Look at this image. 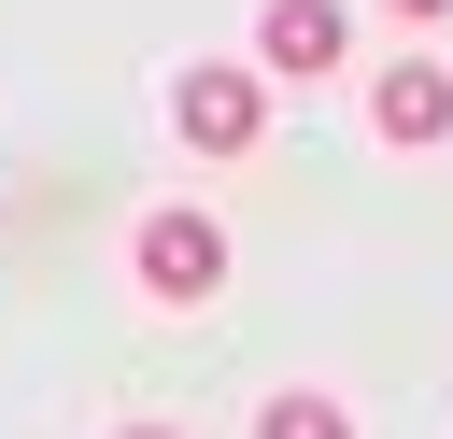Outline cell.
Instances as JSON below:
<instances>
[{"label": "cell", "mask_w": 453, "mask_h": 439, "mask_svg": "<svg viewBox=\"0 0 453 439\" xmlns=\"http://www.w3.org/2000/svg\"><path fill=\"white\" fill-rule=\"evenodd\" d=\"M170 127H184L198 156H255V142H269V71H226V57H198V71L170 85Z\"/></svg>", "instance_id": "obj_1"}, {"label": "cell", "mask_w": 453, "mask_h": 439, "mask_svg": "<svg viewBox=\"0 0 453 439\" xmlns=\"http://www.w3.org/2000/svg\"><path fill=\"white\" fill-rule=\"evenodd\" d=\"M127 269H142V297H170V312H184V297H212V283H226V227L170 198V212H142V241H127Z\"/></svg>", "instance_id": "obj_2"}, {"label": "cell", "mask_w": 453, "mask_h": 439, "mask_svg": "<svg viewBox=\"0 0 453 439\" xmlns=\"http://www.w3.org/2000/svg\"><path fill=\"white\" fill-rule=\"evenodd\" d=\"M368 127L425 156V142L453 127V71H439V57H382V71H368Z\"/></svg>", "instance_id": "obj_3"}, {"label": "cell", "mask_w": 453, "mask_h": 439, "mask_svg": "<svg viewBox=\"0 0 453 439\" xmlns=\"http://www.w3.org/2000/svg\"><path fill=\"white\" fill-rule=\"evenodd\" d=\"M340 0H269V28H255V71H340Z\"/></svg>", "instance_id": "obj_4"}, {"label": "cell", "mask_w": 453, "mask_h": 439, "mask_svg": "<svg viewBox=\"0 0 453 439\" xmlns=\"http://www.w3.org/2000/svg\"><path fill=\"white\" fill-rule=\"evenodd\" d=\"M255 439H354V411H340V397H311V382H283V397L255 411Z\"/></svg>", "instance_id": "obj_5"}, {"label": "cell", "mask_w": 453, "mask_h": 439, "mask_svg": "<svg viewBox=\"0 0 453 439\" xmlns=\"http://www.w3.org/2000/svg\"><path fill=\"white\" fill-rule=\"evenodd\" d=\"M396 14H453V0H396Z\"/></svg>", "instance_id": "obj_6"}, {"label": "cell", "mask_w": 453, "mask_h": 439, "mask_svg": "<svg viewBox=\"0 0 453 439\" xmlns=\"http://www.w3.org/2000/svg\"><path fill=\"white\" fill-rule=\"evenodd\" d=\"M127 439H184V425H127Z\"/></svg>", "instance_id": "obj_7"}]
</instances>
